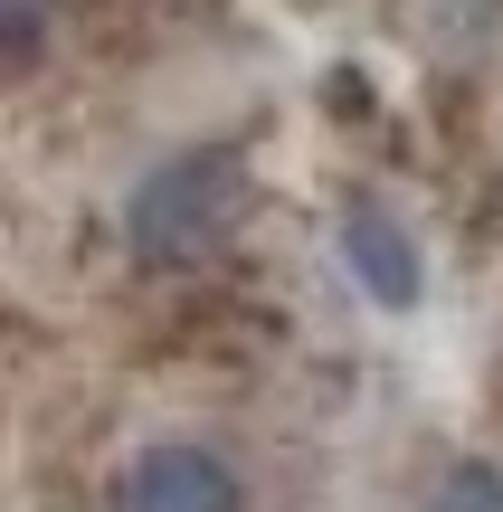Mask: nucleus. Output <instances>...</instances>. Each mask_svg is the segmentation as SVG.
<instances>
[{"mask_svg": "<svg viewBox=\"0 0 503 512\" xmlns=\"http://www.w3.org/2000/svg\"><path fill=\"white\" fill-rule=\"evenodd\" d=\"M238 475H228V456H209V446L171 437V446H143V456L124 465V484H114V512H238Z\"/></svg>", "mask_w": 503, "mask_h": 512, "instance_id": "nucleus-2", "label": "nucleus"}, {"mask_svg": "<svg viewBox=\"0 0 503 512\" xmlns=\"http://www.w3.org/2000/svg\"><path fill=\"white\" fill-rule=\"evenodd\" d=\"M428 512H503V465H447V484L428 494Z\"/></svg>", "mask_w": 503, "mask_h": 512, "instance_id": "nucleus-4", "label": "nucleus"}, {"mask_svg": "<svg viewBox=\"0 0 503 512\" xmlns=\"http://www.w3.org/2000/svg\"><path fill=\"white\" fill-rule=\"evenodd\" d=\"M342 266L361 275V294L371 304H390V313H409L418 304V238L399 228V209H380V200H352L342 209Z\"/></svg>", "mask_w": 503, "mask_h": 512, "instance_id": "nucleus-3", "label": "nucleus"}, {"mask_svg": "<svg viewBox=\"0 0 503 512\" xmlns=\"http://www.w3.org/2000/svg\"><path fill=\"white\" fill-rule=\"evenodd\" d=\"M228 190H238V162H228V152H181V162H162L143 190H133V247L143 256L209 247L219 219H228Z\"/></svg>", "mask_w": 503, "mask_h": 512, "instance_id": "nucleus-1", "label": "nucleus"}]
</instances>
